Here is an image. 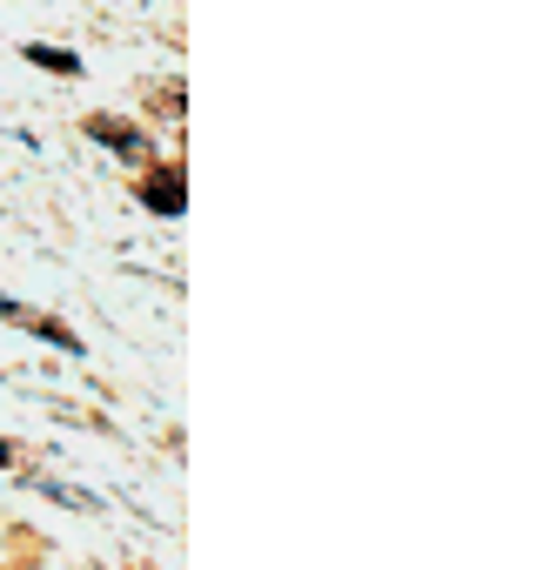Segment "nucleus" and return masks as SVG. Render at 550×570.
I'll return each instance as SVG.
<instances>
[{
	"label": "nucleus",
	"instance_id": "nucleus-3",
	"mask_svg": "<svg viewBox=\"0 0 550 570\" xmlns=\"http://www.w3.org/2000/svg\"><path fill=\"white\" fill-rule=\"evenodd\" d=\"M28 61H35V68H48V75H81V55L48 48V41H28Z\"/></svg>",
	"mask_w": 550,
	"mask_h": 570
},
{
	"label": "nucleus",
	"instance_id": "nucleus-1",
	"mask_svg": "<svg viewBox=\"0 0 550 570\" xmlns=\"http://www.w3.org/2000/svg\"><path fill=\"white\" fill-rule=\"evenodd\" d=\"M141 208H155V215H181V208H188V195H181V161H161V168L141 181Z\"/></svg>",
	"mask_w": 550,
	"mask_h": 570
},
{
	"label": "nucleus",
	"instance_id": "nucleus-2",
	"mask_svg": "<svg viewBox=\"0 0 550 570\" xmlns=\"http://www.w3.org/2000/svg\"><path fill=\"white\" fill-rule=\"evenodd\" d=\"M88 135H95L101 148L128 155V161H141V155H148V141H141V128H135V121H115V115H88Z\"/></svg>",
	"mask_w": 550,
	"mask_h": 570
},
{
	"label": "nucleus",
	"instance_id": "nucleus-4",
	"mask_svg": "<svg viewBox=\"0 0 550 570\" xmlns=\"http://www.w3.org/2000/svg\"><path fill=\"white\" fill-rule=\"evenodd\" d=\"M0 316H8V323H28V309H21L14 296H0Z\"/></svg>",
	"mask_w": 550,
	"mask_h": 570
},
{
	"label": "nucleus",
	"instance_id": "nucleus-5",
	"mask_svg": "<svg viewBox=\"0 0 550 570\" xmlns=\"http://www.w3.org/2000/svg\"><path fill=\"white\" fill-rule=\"evenodd\" d=\"M8 463H14V443H8V436H0V470H8Z\"/></svg>",
	"mask_w": 550,
	"mask_h": 570
}]
</instances>
